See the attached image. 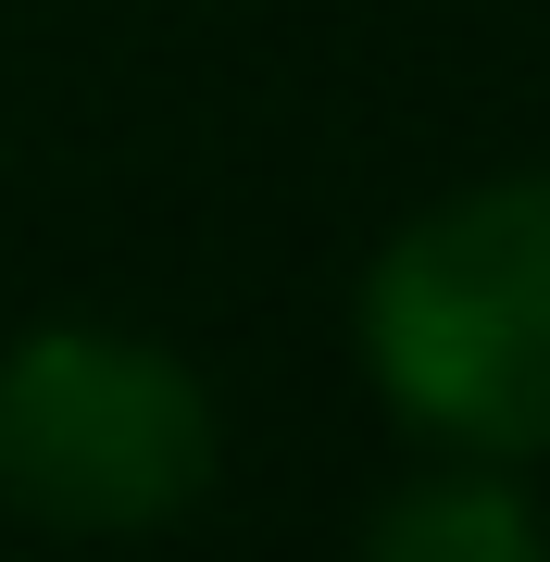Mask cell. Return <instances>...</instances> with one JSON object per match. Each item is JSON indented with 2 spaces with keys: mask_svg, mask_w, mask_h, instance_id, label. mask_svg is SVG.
Here are the masks:
<instances>
[{
  "mask_svg": "<svg viewBox=\"0 0 550 562\" xmlns=\"http://www.w3.org/2000/svg\"><path fill=\"white\" fill-rule=\"evenodd\" d=\"M363 362L438 450H550V176H489L363 262Z\"/></svg>",
  "mask_w": 550,
  "mask_h": 562,
  "instance_id": "1",
  "label": "cell"
},
{
  "mask_svg": "<svg viewBox=\"0 0 550 562\" xmlns=\"http://www.w3.org/2000/svg\"><path fill=\"white\" fill-rule=\"evenodd\" d=\"M213 487V387L125 325H25L0 350V513L50 538H150Z\"/></svg>",
  "mask_w": 550,
  "mask_h": 562,
  "instance_id": "2",
  "label": "cell"
},
{
  "mask_svg": "<svg viewBox=\"0 0 550 562\" xmlns=\"http://www.w3.org/2000/svg\"><path fill=\"white\" fill-rule=\"evenodd\" d=\"M538 501L501 475V462H450V475H413L401 501L363 513V550L375 562H538Z\"/></svg>",
  "mask_w": 550,
  "mask_h": 562,
  "instance_id": "3",
  "label": "cell"
}]
</instances>
